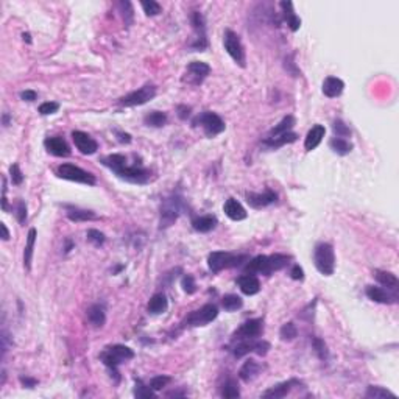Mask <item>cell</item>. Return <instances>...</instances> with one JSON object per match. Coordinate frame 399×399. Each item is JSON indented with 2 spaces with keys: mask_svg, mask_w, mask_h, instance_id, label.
<instances>
[{
  "mask_svg": "<svg viewBox=\"0 0 399 399\" xmlns=\"http://www.w3.org/2000/svg\"><path fill=\"white\" fill-rule=\"evenodd\" d=\"M269 260H270V269H272V273H273V272H279V270L287 267L289 262H290V256L278 253V254L269 256Z\"/></svg>",
  "mask_w": 399,
  "mask_h": 399,
  "instance_id": "d590c367",
  "label": "cell"
},
{
  "mask_svg": "<svg viewBox=\"0 0 399 399\" xmlns=\"http://www.w3.org/2000/svg\"><path fill=\"white\" fill-rule=\"evenodd\" d=\"M180 211H181V198L180 197H170V198L164 200V203L161 206L159 228L165 230V228L172 226L175 221L178 220Z\"/></svg>",
  "mask_w": 399,
  "mask_h": 399,
  "instance_id": "52a82bcc",
  "label": "cell"
},
{
  "mask_svg": "<svg viewBox=\"0 0 399 399\" xmlns=\"http://www.w3.org/2000/svg\"><path fill=\"white\" fill-rule=\"evenodd\" d=\"M167 307H168V301H167V296H165L164 293H156V295H153V296L150 298V301H148V306H147L148 312H150L151 315L164 314L165 310H167Z\"/></svg>",
  "mask_w": 399,
  "mask_h": 399,
  "instance_id": "d4e9b609",
  "label": "cell"
},
{
  "mask_svg": "<svg viewBox=\"0 0 399 399\" xmlns=\"http://www.w3.org/2000/svg\"><path fill=\"white\" fill-rule=\"evenodd\" d=\"M191 108L189 106H186V105H181V106H178V117L180 119H183V120H186L189 116H191Z\"/></svg>",
  "mask_w": 399,
  "mask_h": 399,
  "instance_id": "9f6ffc18",
  "label": "cell"
},
{
  "mask_svg": "<svg viewBox=\"0 0 399 399\" xmlns=\"http://www.w3.org/2000/svg\"><path fill=\"white\" fill-rule=\"evenodd\" d=\"M298 139V135H295V132H286V135H281V136H278V138H275V139H265L263 141V144L265 145H269V147H272V148H278V147H282V145H286V144H292V142H295Z\"/></svg>",
  "mask_w": 399,
  "mask_h": 399,
  "instance_id": "d6a6232c",
  "label": "cell"
},
{
  "mask_svg": "<svg viewBox=\"0 0 399 399\" xmlns=\"http://www.w3.org/2000/svg\"><path fill=\"white\" fill-rule=\"evenodd\" d=\"M243 262H248V257L245 254H233L225 251H214L207 256V265L212 273H218L225 269L239 267Z\"/></svg>",
  "mask_w": 399,
  "mask_h": 399,
  "instance_id": "7a4b0ae2",
  "label": "cell"
},
{
  "mask_svg": "<svg viewBox=\"0 0 399 399\" xmlns=\"http://www.w3.org/2000/svg\"><path fill=\"white\" fill-rule=\"evenodd\" d=\"M181 287L187 295H192L197 292V284H195V278L192 275H184L181 279Z\"/></svg>",
  "mask_w": 399,
  "mask_h": 399,
  "instance_id": "bcb514c9",
  "label": "cell"
},
{
  "mask_svg": "<svg viewBox=\"0 0 399 399\" xmlns=\"http://www.w3.org/2000/svg\"><path fill=\"white\" fill-rule=\"evenodd\" d=\"M66 215L72 221H86V220L97 218L94 212L84 211V209H80V207H73V206H66Z\"/></svg>",
  "mask_w": 399,
  "mask_h": 399,
  "instance_id": "f546056e",
  "label": "cell"
},
{
  "mask_svg": "<svg viewBox=\"0 0 399 399\" xmlns=\"http://www.w3.org/2000/svg\"><path fill=\"white\" fill-rule=\"evenodd\" d=\"M312 346H314V349L317 352L318 359H321V360L328 359V348H326V343L321 338H318V337L312 338Z\"/></svg>",
  "mask_w": 399,
  "mask_h": 399,
  "instance_id": "f6af8a7d",
  "label": "cell"
},
{
  "mask_svg": "<svg viewBox=\"0 0 399 399\" xmlns=\"http://www.w3.org/2000/svg\"><path fill=\"white\" fill-rule=\"evenodd\" d=\"M293 125H295V117H293V116H286V117L269 132L267 139H275V138H278V136H281V135H286V132H289V131L293 128Z\"/></svg>",
  "mask_w": 399,
  "mask_h": 399,
  "instance_id": "f1b7e54d",
  "label": "cell"
},
{
  "mask_svg": "<svg viewBox=\"0 0 399 399\" xmlns=\"http://www.w3.org/2000/svg\"><path fill=\"white\" fill-rule=\"evenodd\" d=\"M263 331V321L260 318H253L245 321L233 335V340H254Z\"/></svg>",
  "mask_w": 399,
  "mask_h": 399,
  "instance_id": "8fae6325",
  "label": "cell"
},
{
  "mask_svg": "<svg viewBox=\"0 0 399 399\" xmlns=\"http://www.w3.org/2000/svg\"><path fill=\"white\" fill-rule=\"evenodd\" d=\"M254 340H240V343H237V346L234 348V357L237 359H242L243 356H246V354L253 352L254 351Z\"/></svg>",
  "mask_w": 399,
  "mask_h": 399,
  "instance_id": "f35d334b",
  "label": "cell"
},
{
  "mask_svg": "<svg viewBox=\"0 0 399 399\" xmlns=\"http://www.w3.org/2000/svg\"><path fill=\"white\" fill-rule=\"evenodd\" d=\"M194 125L201 126L207 138L218 136L220 132H223L225 128H226V125H225L223 120H221V117L215 112H211V111H204L200 116H197L195 120H194Z\"/></svg>",
  "mask_w": 399,
  "mask_h": 399,
  "instance_id": "277c9868",
  "label": "cell"
},
{
  "mask_svg": "<svg viewBox=\"0 0 399 399\" xmlns=\"http://www.w3.org/2000/svg\"><path fill=\"white\" fill-rule=\"evenodd\" d=\"M298 384H299V382H298L296 379H290V381H287V382L278 384V385H275V387H272V388H269L267 391H265V393L262 394V397H267V399H281V397H286V396L290 393L292 387H293V385H298Z\"/></svg>",
  "mask_w": 399,
  "mask_h": 399,
  "instance_id": "ac0fdd59",
  "label": "cell"
},
{
  "mask_svg": "<svg viewBox=\"0 0 399 399\" xmlns=\"http://www.w3.org/2000/svg\"><path fill=\"white\" fill-rule=\"evenodd\" d=\"M218 315V309L215 304H204L201 309L194 310L192 314L187 315V318L183 321V326H191V328H198V326H206L207 323L214 321Z\"/></svg>",
  "mask_w": 399,
  "mask_h": 399,
  "instance_id": "8992f818",
  "label": "cell"
},
{
  "mask_svg": "<svg viewBox=\"0 0 399 399\" xmlns=\"http://www.w3.org/2000/svg\"><path fill=\"white\" fill-rule=\"evenodd\" d=\"M245 273L243 275H272V269H270V260L269 256H256L254 259L248 260L245 265Z\"/></svg>",
  "mask_w": 399,
  "mask_h": 399,
  "instance_id": "4fadbf2b",
  "label": "cell"
},
{
  "mask_svg": "<svg viewBox=\"0 0 399 399\" xmlns=\"http://www.w3.org/2000/svg\"><path fill=\"white\" fill-rule=\"evenodd\" d=\"M8 120H10L8 114H4V125H5V126H8Z\"/></svg>",
  "mask_w": 399,
  "mask_h": 399,
  "instance_id": "e7e4bbea",
  "label": "cell"
},
{
  "mask_svg": "<svg viewBox=\"0 0 399 399\" xmlns=\"http://www.w3.org/2000/svg\"><path fill=\"white\" fill-rule=\"evenodd\" d=\"M223 46L228 55L236 61V64H239L240 67H245V50L239 34L234 33L233 30H226L223 34Z\"/></svg>",
  "mask_w": 399,
  "mask_h": 399,
  "instance_id": "9c48e42d",
  "label": "cell"
},
{
  "mask_svg": "<svg viewBox=\"0 0 399 399\" xmlns=\"http://www.w3.org/2000/svg\"><path fill=\"white\" fill-rule=\"evenodd\" d=\"M343 89H345V83L337 77H328L323 81V94L329 99H335L341 96Z\"/></svg>",
  "mask_w": 399,
  "mask_h": 399,
  "instance_id": "44dd1931",
  "label": "cell"
},
{
  "mask_svg": "<svg viewBox=\"0 0 399 399\" xmlns=\"http://www.w3.org/2000/svg\"><path fill=\"white\" fill-rule=\"evenodd\" d=\"M16 217H17V221H19L21 225L25 223V220H27V204H25V201H22V200L17 201V206H16Z\"/></svg>",
  "mask_w": 399,
  "mask_h": 399,
  "instance_id": "f5cc1de1",
  "label": "cell"
},
{
  "mask_svg": "<svg viewBox=\"0 0 399 399\" xmlns=\"http://www.w3.org/2000/svg\"><path fill=\"white\" fill-rule=\"evenodd\" d=\"M329 147L334 153H337L340 156H345V155L351 153V150H352V144L348 139H341V138H332L329 142Z\"/></svg>",
  "mask_w": 399,
  "mask_h": 399,
  "instance_id": "1f68e13d",
  "label": "cell"
},
{
  "mask_svg": "<svg viewBox=\"0 0 399 399\" xmlns=\"http://www.w3.org/2000/svg\"><path fill=\"white\" fill-rule=\"evenodd\" d=\"M290 276L295 281H302L304 279V272H302V269L299 267V265H293V269L290 272Z\"/></svg>",
  "mask_w": 399,
  "mask_h": 399,
  "instance_id": "11a10c76",
  "label": "cell"
},
{
  "mask_svg": "<svg viewBox=\"0 0 399 399\" xmlns=\"http://www.w3.org/2000/svg\"><path fill=\"white\" fill-rule=\"evenodd\" d=\"M144 123L147 126H153V128H161L167 123V114L161 112V111H151L144 117Z\"/></svg>",
  "mask_w": 399,
  "mask_h": 399,
  "instance_id": "836d02e7",
  "label": "cell"
},
{
  "mask_svg": "<svg viewBox=\"0 0 399 399\" xmlns=\"http://www.w3.org/2000/svg\"><path fill=\"white\" fill-rule=\"evenodd\" d=\"M168 382H170V377H168V376H156V377H153V379L150 381V387H151L155 391H158V390H162Z\"/></svg>",
  "mask_w": 399,
  "mask_h": 399,
  "instance_id": "816d5d0a",
  "label": "cell"
},
{
  "mask_svg": "<svg viewBox=\"0 0 399 399\" xmlns=\"http://www.w3.org/2000/svg\"><path fill=\"white\" fill-rule=\"evenodd\" d=\"M325 135H326V128H325L323 125H314L312 129H310V131L307 132V136H306L304 148H306L307 151L315 150V148L321 144Z\"/></svg>",
  "mask_w": 399,
  "mask_h": 399,
  "instance_id": "e0dca14e",
  "label": "cell"
},
{
  "mask_svg": "<svg viewBox=\"0 0 399 399\" xmlns=\"http://www.w3.org/2000/svg\"><path fill=\"white\" fill-rule=\"evenodd\" d=\"M276 200H278V195L273 191H265L263 194H254V192H248L246 194V201L254 209L267 207V206L276 203Z\"/></svg>",
  "mask_w": 399,
  "mask_h": 399,
  "instance_id": "9a60e30c",
  "label": "cell"
},
{
  "mask_svg": "<svg viewBox=\"0 0 399 399\" xmlns=\"http://www.w3.org/2000/svg\"><path fill=\"white\" fill-rule=\"evenodd\" d=\"M279 335L284 341H292L296 335H298V329L293 323H286L281 331H279Z\"/></svg>",
  "mask_w": 399,
  "mask_h": 399,
  "instance_id": "b9f144b4",
  "label": "cell"
},
{
  "mask_svg": "<svg viewBox=\"0 0 399 399\" xmlns=\"http://www.w3.org/2000/svg\"><path fill=\"white\" fill-rule=\"evenodd\" d=\"M87 240H89L91 243H94L96 246H102L105 243V234L97 231V230H89L87 231Z\"/></svg>",
  "mask_w": 399,
  "mask_h": 399,
  "instance_id": "c3c4849f",
  "label": "cell"
},
{
  "mask_svg": "<svg viewBox=\"0 0 399 399\" xmlns=\"http://www.w3.org/2000/svg\"><path fill=\"white\" fill-rule=\"evenodd\" d=\"M72 139L75 142V147L80 150V153L83 155H94L99 150V144L87 135V132L83 131H73L72 132Z\"/></svg>",
  "mask_w": 399,
  "mask_h": 399,
  "instance_id": "5bb4252c",
  "label": "cell"
},
{
  "mask_svg": "<svg viewBox=\"0 0 399 399\" xmlns=\"http://www.w3.org/2000/svg\"><path fill=\"white\" fill-rule=\"evenodd\" d=\"M119 8L122 11V16H123V21H125V25L129 27L132 24V19H135V10H132V5L131 2H128V0H123V2H119Z\"/></svg>",
  "mask_w": 399,
  "mask_h": 399,
  "instance_id": "60d3db41",
  "label": "cell"
},
{
  "mask_svg": "<svg viewBox=\"0 0 399 399\" xmlns=\"http://www.w3.org/2000/svg\"><path fill=\"white\" fill-rule=\"evenodd\" d=\"M36 97H37V94L34 91H24V92H21V99L24 102H33V100H36Z\"/></svg>",
  "mask_w": 399,
  "mask_h": 399,
  "instance_id": "6f0895ef",
  "label": "cell"
},
{
  "mask_svg": "<svg viewBox=\"0 0 399 399\" xmlns=\"http://www.w3.org/2000/svg\"><path fill=\"white\" fill-rule=\"evenodd\" d=\"M332 129H334V135L335 138H341V139H346L351 136V129L341 122V120H335L334 125H332Z\"/></svg>",
  "mask_w": 399,
  "mask_h": 399,
  "instance_id": "ee69618b",
  "label": "cell"
},
{
  "mask_svg": "<svg viewBox=\"0 0 399 399\" xmlns=\"http://www.w3.org/2000/svg\"><path fill=\"white\" fill-rule=\"evenodd\" d=\"M100 359L102 362L111 370V376H114L116 382H119L120 376H119V365L135 359V351H132L131 348L125 346V345H112V346H108L102 354H100Z\"/></svg>",
  "mask_w": 399,
  "mask_h": 399,
  "instance_id": "6da1fadb",
  "label": "cell"
},
{
  "mask_svg": "<svg viewBox=\"0 0 399 399\" xmlns=\"http://www.w3.org/2000/svg\"><path fill=\"white\" fill-rule=\"evenodd\" d=\"M259 371H260L259 364H257L256 360H253V359H248V360L243 364V367L240 368L239 377H240L243 382H251V381H254V379L257 377Z\"/></svg>",
  "mask_w": 399,
  "mask_h": 399,
  "instance_id": "4316f807",
  "label": "cell"
},
{
  "mask_svg": "<svg viewBox=\"0 0 399 399\" xmlns=\"http://www.w3.org/2000/svg\"><path fill=\"white\" fill-rule=\"evenodd\" d=\"M102 164L106 165L108 168H111L114 173L117 170H120L123 165H126V158L123 155H109V156H105L102 158Z\"/></svg>",
  "mask_w": 399,
  "mask_h": 399,
  "instance_id": "e575fe53",
  "label": "cell"
},
{
  "mask_svg": "<svg viewBox=\"0 0 399 399\" xmlns=\"http://www.w3.org/2000/svg\"><path fill=\"white\" fill-rule=\"evenodd\" d=\"M116 175L119 178L126 180L129 183H135V184H145L150 180V172L141 165H128L126 164L120 170H117Z\"/></svg>",
  "mask_w": 399,
  "mask_h": 399,
  "instance_id": "30bf717a",
  "label": "cell"
},
{
  "mask_svg": "<svg viewBox=\"0 0 399 399\" xmlns=\"http://www.w3.org/2000/svg\"><path fill=\"white\" fill-rule=\"evenodd\" d=\"M270 349V343L269 341H263V340H256L254 341V351L257 356H265Z\"/></svg>",
  "mask_w": 399,
  "mask_h": 399,
  "instance_id": "db71d44e",
  "label": "cell"
},
{
  "mask_svg": "<svg viewBox=\"0 0 399 399\" xmlns=\"http://www.w3.org/2000/svg\"><path fill=\"white\" fill-rule=\"evenodd\" d=\"M221 396H223V397H230V399L240 396L239 385H237V382H236L234 379H228V381L223 384V387H221Z\"/></svg>",
  "mask_w": 399,
  "mask_h": 399,
  "instance_id": "ab89813d",
  "label": "cell"
},
{
  "mask_svg": "<svg viewBox=\"0 0 399 399\" xmlns=\"http://www.w3.org/2000/svg\"><path fill=\"white\" fill-rule=\"evenodd\" d=\"M367 296L374 301V302H381V304H393L396 302L397 296L388 293L385 289L382 287H374V286H368L367 287Z\"/></svg>",
  "mask_w": 399,
  "mask_h": 399,
  "instance_id": "d6986e66",
  "label": "cell"
},
{
  "mask_svg": "<svg viewBox=\"0 0 399 399\" xmlns=\"http://www.w3.org/2000/svg\"><path fill=\"white\" fill-rule=\"evenodd\" d=\"M58 109H60V105H58L56 102H46V103H42V105L39 106V112H41L42 116L55 114V112H58Z\"/></svg>",
  "mask_w": 399,
  "mask_h": 399,
  "instance_id": "681fc988",
  "label": "cell"
},
{
  "mask_svg": "<svg viewBox=\"0 0 399 399\" xmlns=\"http://www.w3.org/2000/svg\"><path fill=\"white\" fill-rule=\"evenodd\" d=\"M19 381H21V384H22V385H25L27 388H33V387L37 384V381H36V379H33V377H27V376H25V377H24V376H21V379H19Z\"/></svg>",
  "mask_w": 399,
  "mask_h": 399,
  "instance_id": "680465c9",
  "label": "cell"
},
{
  "mask_svg": "<svg viewBox=\"0 0 399 399\" xmlns=\"http://www.w3.org/2000/svg\"><path fill=\"white\" fill-rule=\"evenodd\" d=\"M56 175L63 180H69V181H75V183H81V184H87V186H94L97 183L96 176L89 172H86L73 164H61L56 168Z\"/></svg>",
  "mask_w": 399,
  "mask_h": 399,
  "instance_id": "5b68a950",
  "label": "cell"
},
{
  "mask_svg": "<svg viewBox=\"0 0 399 399\" xmlns=\"http://www.w3.org/2000/svg\"><path fill=\"white\" fill-rule=\"evenodd\" d=\"M374 278L379 284H382L384 287H387L391 292H396L399 287V281L396 278V275L390 273V272H382V270H376L374 272Z\"/></svg>",
  "mask_w": 399,
  "mask_h": 399,
  "instance_id": "83f0119b",
  "label": "cell"
},
{
  "mask_svg": "<svg viewBox=\"0 0 399 399\" xmlns=\"http://www.w3.org/2000/svg\"><path fill=\"white\" fill-rule=\"evenodd\" d=\"M365 396L370 397V399H385V397H394L396 394L391 393V391H388V390L384 388V387L370 385L368 390H367V393H365Z\"/></svg>",
  "mask_w": 399,
  "mask_h": 399,
  "instance_id": "74e56055",
  "label": "cell"
},
{
  "mask_svg": "<svg viewBox=\"0 0 399 399\" xmlns=\"http://www.w3.org/2000/svg\"><path fill=\"white\" fill-rule=\"evenodd\" d=\"M155 390L150 387V385H144L141 381H138V385H136V390H135V394L138 397H155Z\"/></svg>",
  "mask_w": 399,
  "mask_h": 399,
  "instance_id": "7dc6e473",
  "label": "cell"
},
{
  "mask_svg": "<svg viewBox=\"0 0 399 399\" xmlns=\"http://www.w3.org/2000/svg\"><path fill=\"white\" fill-rule=\"evenodd\" d=\"M218 223V220L215 215H201L192 220V228L197 233H209L212 231Z\"/></svg>",
  "mask_w": 399,
  "mask_h": 399,
  "instance_id": "7402d4cb",
  "label": "cell"
},
{
  "mask_svg": "<svg viewBox=\"0 0 399 399\" xmlns=\"http://www.w3.org/2000/svg\"><path fill=\"white\" fill-rule=\"evenodd\" d=\"M72 246H73V243H72L70 240H67V243H66V248H64V251H66V253H69V251L72 250Z\"/></svg>",
  "mask_w": 399,
  "mask_h": 399,
  "instance_id": "be15d7a7",
  "label": "cell"
},
{
  "mask_svg": "<svg viewBox=\"0 0 399 399\" xmlns=\"http://www.w3.org/2000/svg\"><path fill=\"white\" fill-rule=\"evenodd\" d=\"M116 135H117V138H119L120 142H123V144H129V142H131V136L128 135V132H120V131H117Z\"/></svg>",
  "mask_w": 399,
  "mask_h": 399,
  "instance_id": "91938a15",
  "label": "cell"
},
{
  "mask_svg": "<svg viewBox=\"0 0 399 399\" xmlns=\"http://www.w3.org/2000/svg\"><path fill=\"white\" fill-rule=\"evenodd\" d=\"M10 175H11L13 184H16V186H21V184H22V181H24V173H22V170L19 168L17 164H13V165L10 167Z\"/></svg>",
  "mask_w": 399,
  "mask_h": 399,
  "instance_id": "f907efd6",
  "label": "cell"
},
{
  "mask_svg": "<svg viewBox=\"0 0 399 399\" xmlns=\"http://www.w3.org/2000/svg\"><path fill=\"white\" fill-rule=\"evenodd\" d=\"M211 73V67L209 64L203 63V61H192L189 66H187V70H186V75H187V83L191 84H201L203 80Z\"/></svg>",
  "mask_w": 399,
  "mask_h": 399,
  "instance_id": "7c38bea8",
  "label": "cell"
},
{
  "mask_svg": "<svg viewBox=\"0 0 399 399\" xmlns=\"http://www.w3.org/2000/svg\"><path fill=\"white\" fill-rule=\"evenodd\" d=\"M281 8H282V14H284V19L287 21V25L292 31H298L299 27H301V19L295 14L293 11V4L292 2H281Z\"/></svg>",
  "mask_w": 399,
  "mask_h": 399,
  "instance_id": "484cf974",
  "label": "cell"
},
{
  "mask_svg": "<svg viewBox=\"0 0 399 399\" xmlns=\"http://www.w3.org/2000/svg\"><path fill=\"white\" fill-rule=\"evenodd\" d=\"M314 262L317 270L325 275L331 276L335 270V253L331 243H318L314 251Z\"/></svg>",
  "mask_w": 399,
  "mask_h": 399,
  "instance_id": "3957f363",
  "label": "cell"
},
{
  "mask_svg": "<svg viewBox=\"0 0 399 399\" xmlns=\"http://www.w3.org/2000/svg\"><path fill=\"white\" fill-rule=\"evenodd\" d=\"M44 145H46L47 151L53 156L58 158H67L70 155V148L67 145V142L63 138H47L44 141Z\"/></svg>",
  "mask_w": 399,
  "mask_h": 399,
  "instance_id": "2e32d148",
  "label": "cell"
},
{
  "mask_svg": "<svg viewBox=\"0 0 399 399\" xmlns=\"http://www.w3.org/2000/svg\"><path fill=\"white\" fill-rule=\"evenodd\" d=\"M141 5H142L144 13H145L147 16H158V14L162 11L161 5H159L158 2H155V0H142Z\"/></svg>",
  "mask_w": 399,
  "mask_h": 399,
  "instance_id": "7bdbcfd3",
  "label": "cell"
},
{
  "mask_svg": "<svg viewBox=\"0 0 399 399\" xmlns=\"http://www.w3.org/2000/svg\"><path fill=\"white\" fill-rule=\"evenodd\" d=\"M237 282H239L240 290H242L245 295H248V296L256 295V293L260 290V282H259L257 276H254V275H243V276L239 278Z\"/></svg>",
  "mask_w": 399,
  "mask_h": 399,
  "instance_id": "603a6c76",
  "label": "cell"
},
{
  "mask_svg": "<svg viewBox=\"0 0 399 399\" xmlns=\"http://www.w3.org/2000/svg\"><path fill=\"white\" fill-rule=\"evenodd\" d=\"M22 37H24V41H25V42L31 44V36H30V33H24V34H22Z\"/></svg>",
  "mask_w": 399,
  "mask_h": 399,
  "instance_id": "6125c7cd",
  "label": "cell"
},
{
  "mask_svg": "<svg viewBox=\"0 0 399 399\" xmlns=\"http://www.w3.org/2000/svg\"><path fill=\"white\" fill-rule=\"evenodd\" d=\"M221 306H223L226 312H234V310H237L243 306V301L237 295H225L223 299H221Z\"/></svg>",
  "mask_w": 399,
  "mask_h": 399,
  "instance_id": "8d00e7d4",
  "label": "cell"
},
{
  "mask_svg": "<svg viewBox=\"0 0 399 399\" xmlns=\"http://www.w3.org/2000/svg\"><path fill=\"white\" fill-rule=\"evenodd\" d=\"M156 96V87L153 84H145L142 86L141 89L138 91H132L129 92L128 96L122 97L119 100V105L120 106H125V108H129V106H141V105H145L147 102L153 100Z\"/></svg>",
  "mask_w": 399,
  "mask_h": 399,
  "instance_id": "ba28073f",
  "label": "cell"
},
{
  "mask_svg": "<svg viewBox=\"0 0 399 399\" xmlns=\"http://www.w3.org/2000/svg\"><path fill=\"white\" fill-rule=\"evenodd\" d=\"M36 230L31 228L28 231V236H27V246H25V251H24V267L25 270H30L31 267V257H33V250H34V242H36Z\"/></svg>",
  "mask_w": 399,
  "mask_h": 399,
  "instance_id": "4dcf8cb0",
  "label": "cell"
},
{
  "mask_svg": "<svg viewBox=\"0 0 399 399\" xmlns=\"http://www.w3.org/2000/svg\"><path fill=\"white\" fill-rule=\"evenodd\" d=\"M0 228H2V239H4V240H8V239H10V231H8V228H7V225H5V223H0Z\"/></svg>",
  "mask_w": 399,
  "mask_h": 399,
  "instance_id": "94428289",
  "label": "cell"
},
{
  "mask_svg": "<svg viewBox=\"0 0 399 399\" xmlns=\"http://www.w3.org/2000/svg\"><path fill=\"white\" fill-rule=\"evenodd\" d=\"M87 320L94 328H102L106 321V312L105 307L100 304H92L89 309H87Z\"/></svg>",
  "mask_w": 399,
  "mask_h": 399,
  "instance_id": "cb8c5ba5",
  "label": "cell"
},
{
  "mask_svg": "<svg viewBox=\"0 0 399 399\" xmlns=\"http://www.w3.org/2000/svg\"><path fill=\"white\" fill-rule=\"evenodd\" d=\"M223 211L226 214L228 218L234 220V221H240V220H245L246 218V211L245 207L236 200V198H230L225 201V206H223Z\"/></svg>",
  "mask_w": 399,
  "mask_h": 399,
  "instance_id": "ffe728a7",
  "label": "cell"
}]
</instances>
